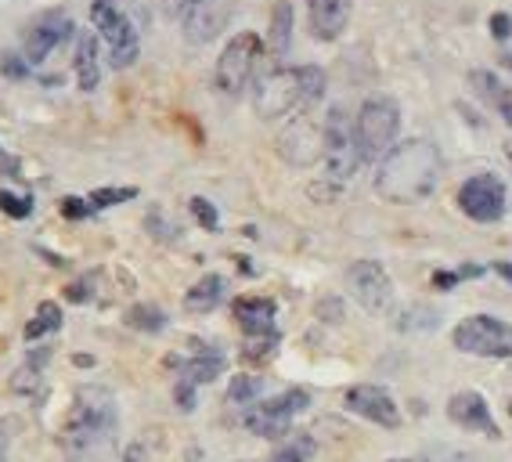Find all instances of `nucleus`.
Returning a JSON list of instances; mask_svg holds the SVG:
<instances>
[{
  "mask_svg": "<svg viewBox=\"0 0 512 462\" xmlns=\"http://www.w3.org/2000/svg\"><path fill=\"white\" fill-rule=\"evenodd\" d=\"M347 289L368 315H386L394 304V282L379 260H354L347 268Z\"/></svg>",
  "mask_w": 512,
  "mask_h": 462,
  "instance_id": "obj_10",
  "label": "nucleus"
},
{
  "mask_svg": "<svg viewBox=\"0 0 512 462\" xmlns=\"http://www.w3.org/2000/svg\"><path fill=\"white\" fill-rule=\"evenodd\" d=\"M0 210L8 213V217H15V221H22V217L33 213V199H19V195H11L0 188Z\"/></svg>",
  "mask_w": 512,
  "mask_h": 462,
  "instance_id": "obj_31",
  "label": "nucleus"
},
{
  "mask_svg": "<svg viewBox=\"0 0 512 462\" xmlns=\"http://www.w3.org/2000/svg\"><path fill=\"white\" fill-rule=\"evenodd\" d=\"M505 203H509V195H505L502 177H494V174H476L458 188V210L476 224L502 221Z\"/></svg>",
  "mask_w": 512,
  "mask_h": 462,
  "instance_id": "obj_11",
  "label": "nucleus"
},
{
  "mask_svg": "<svg viewBox=\"0 0 512 462\" xmlns=\"http://www.w3.org/2000/svg\"><path fill=\"white\" fill-rule=\"evenodd\" d=\"M448 416H451V423H458L462 430H469V434H480V437H487V441H498V437H502V430H498V423H494V416H491V405H487V398L476 394V390L455 394V398L448 401Z\"/></svg>",
  "mask_w": 512,
  "mask_h": 462,
  "instance_id": "obj_15",
  "label": "nucleus"
},
{
  "mask_svg": "<svg viewBox=\"0 0 512 462\" xmlns=\"http://www.w3.org/2000/svg\"><path fill=\"white\" fill-rule=\"evenodd\" d=\"M350 8L354 0H307V22H311V37L321 44H332L347 33Z\"/></svg>",
  "mask_w": 512,
  "mask_h": 462,
  "instance_id": "obj_17",
  "label": "nucleus"
},
{
  "mask_svg": "<svg viewBox=\"0 0 512 462\" xmlns=\"http://www.w3.org/2000/svg\"><path fill=\"white\" fill-rule=\"evenodd\" d=\"M469 87L494 116H502L505 123L512 127V84H505L502 76L491 73V69H473L469 73Z\"/></svg>",
  "mask_w": 512,
  "mask_h": 462,
  "instance_id": "obj_18",
  "label": "nucleus"
},
{
  "mask_svg": "<svg viewBox=\"0 0 512 462\" xmlns=\"http://www.w3.org/2000/svg\"><path fill=\"white\" fill-rule=\"evenodd\" d=\"M311 405V394L307 390H285V394H278V398L271 401H260L256 408H249L246 412V426L253 430L256 437H267V441H278V437L289 434V426H293V419L300 416L303 408Z\"/></svg>",
  "mask_w": 512,
  "mask_h": 462,
  "instance_id": "obj_9",
  "label": "nucleus"
},
{
  "mask_svg": "<svg viewBox=\"0 0 512 462\" xmlns=\"http://www.w3.org/2000/svg\"><path fill=\"white\" fill-rule=\"evenodd\" d=\"M91 22H94L98 40L109 47V62L116 65V69H130V65L138 62V55H141L138 29H134V22H130L112 0H94Z\"/></svg>",
  "mask_w": 512,
  "mask_h": 462,
  "instance_id": "obj_6",
  "label": "nucleus"
},
{
  "mask_svg": "<svg viewBox=\"0 0 512 462\" xmlns=\"http://www.w3.org/2000/svg\"><path fill=\"white\" fill-rule=\"evenodd\" d=\"M47 354L51 351H37L19 372H15V376H11V390H15V394H37L40 390V369H44Z\"/></svg>",
  "mask_w": 512,
  "mask_h": 462,
  "instance_id": "obj_24",
  "label": "nucleus"
},
{
  "mask_svg": "<svg viewBox=\"0 0 512 462\" xmlns=\"http://www.w3.org/2000/svg\"><path fill=\"white\" fill-rule=\"evenodd\" d=\"M127 325L138 333H159V329H166V315L152 304H138L127 311Z\"/></svg>",
  "mask_w": 512,
  "mask_h": 462,
  "instance_id": "obj_26",
  "label": "nucleus"
},
{
  "mask_svg": "<svg viewBox=\"0 0 512 462\" xmlns=\"http://www.w3.org/2000/svg\"><path fill=\"white\" fill-rule=\"evenodd\" d=\"M502 65L505 69H512V55H502Z\"/></svg>",
  "mask_w": 512,
  "mask_h": 462,
  "instance_id": "obj_42",
  "label": "nucleus"
},
{
  "mask_svg": "<svg viewBox=\"0 0 512 462\" xmlns=\"http://www.w3.org/2000/svg\"><path fill=\"white\" fill-rule=\"evenodd\" d=\"M58 329H62V307L47 300V304L37 307V318L26 325V340L33 343V340H40V336H47V333H58Z\"/></svg>",
  "mask_w": 512,
  "mask_h": 462,
  "instance_id": "obj_25",
  "label": "nucleus"
},
{
  "mask_svg": "<svg viewBox=\"0 0 512 462\" xmlns=\"http://www.w3.org/2000/svg\"><path fill=\"white\" fill-rule=\"evenodd\" d=\"M451 343L473 358H512V325L494 315H469L455 325Z\"/></svg>",
  "mask_w": 512,
  "mask_h": 462,
  "instance_id": "obj_7",
  "label": "nucleus"
},
{
  "mask_svg": "<svg viewBox=\"0 0 512 462\" xmlns=\"http://www.w3.org/2000/svg\"><path fill=\"white\" fill-rule=\"evenodd\" d=\"M347 408L354 416L368 419L375 426H386V430H397L401 426V412H397V401L390 398V390L375 387V383H361V387L347 390Z\"/></svg>",
  "mask_w": 512,
  "mask_h": 462,
  "instance_id": "obj_14",
  "label": "nucleus"
},
{
  "mask_svg": "<svg viewBox=\"0 0 512 462\" xmlns=\"http://www.w3.org/2000/svg\"><path fill=\"white\" fill-rule=\"evenodd\" d=\"M260 390H264V379L260 376H235L228 387V401L231 405H249V401L260 398Z\"/></svg>",
  "mask_w": 512,
  "mask_h": 462,
  "instance_id": "obj_28",
  "label": "nucleus"
},
{
  "mask_svg": "<svg viewBox=\"0 0 512 462\" xmlns=\"http://www.w3.org/2000/svg\"><path fill=\"white\" fill-rule=\"evenodd\" d=\"M314 441L311 437H293V441H285L282 448H275L271 462H314Z\"/></svg>",
  "mask_w": 512,
  "mask_h": 462,
  "instance_id": "obj_27",
  "label": "nucleus"
},
{
  "mask_svg": "<svg viewBox=\"0 0 512 462\" xmlns=\"http://www.w3.org/2000/svg\"><path fill=\"white\" fill-rule=\"evenodd\" d=\"M275 311V300H267V296H242V300H235V318L246 329V336H278Z\"/></svg>",
  "mask_w": 512,
  "mask_h": 462,
  "instance_id": "obj_19",
  "label": "nucleus"
},
{
  "mask_svg": "<svg viewBox=\"0 0 512 462\" xmlns=\"http://www.w3.org/2000/svg\"><path fill=\"white\" fill-rule=\"evenodd\" d=\"M224 278L220 275H206V278H199L192 289H188V296H184V307L192 311V315H210L213 307L224 300Z\"/></svg>",
  "mask_w": 512,
  "mask_h": 462,
  "instance_id": "obj_22",
  "label": "nucleus"
},
{
  "mask_svg": "<svg viewBox=\"0 0 512 462\" xmlns=\"http://www.w3.org/2000/svg\"><path fill=\"white\" fill-rule=\"evenodd\" d=\"M278 152H282L285 163L293 167H311L321 159V130L311 120H296L282 130L278 138Z\"/></svg>",
  "mask_w": 512,
  "mask_h": 462,
  "instance_id": "obj_16",
  "label": "nucleus"
},
{
  "mask_svg": "<svg viewBox=\"0 0 512 462\" xmlns=\"http://www.w3.org/2000/svg\"><path fill=\"white\" fill-rule=\"evenodd\" d=\"M123 462H141V444H130V452H127V459Z\"/></svg>",
  "mask_w": 512,
  "mask_h": 462,
  "instance_id": "obj_39",
  "label": "nucleus"
},
{
  "mask_svg": "<svg viewBox=\"0 0 512 462\" xmlns=\"http://www.w3.org/2000/svg\"><path fill=\"white\" fill-rule=\"evenodd\" d=\"M293 4L289 0H278L275 8H271V33H267V47H271V55L282 58L289 55V47H293Z\"/></svg>",
  "mask_w": 512,
  "mask_h": 462,
  "instance_id": "obj_21",
  "label": "nucleus"
},
{
  "mask_svg": "<svg viewBox=\"0 0 512 462\" xmlns=\"http://www.w3.org/2000/svg\"><path fill=\"white\" fill-rule=\"evenodd\" d=\"M224 372V358L217 351H206V354H195L181 365V383L188 387H202V383H213V379Z\"/></svg>",
  "mask_w": 512,
  "mask_h": 462,
  "instance_id": "obj_23",
  "label": "nucleus"
},
{
  "mask_svg": "<svg viewBox=\"0 0 512 462\" xmlns=\"http://www.w3.org/2000/svg\"><path fill=\"white\" fill-rule=\"evenodd\" d=\"M397 134H401V105L386 94H375L368 98L354 116V138L357 152H361V163L365 159H383L390 148H394Z\"/></svg>",
  "mask_w": 512,
  "mask_h": 462,
  "instance_id": "obj_4",
  "label": "nucleus"
},
{
  "mask_svg": "<svg viewBox=\"0 0 512 462\" xmlns=\"http://www.w3.org/2000/svg\"><path fill=\"white\" fill-rule=\"evenodd\" d=\"M408 462H476V459L469 452H455V448H426V452H419Z\"/></svg>",
  "mask_w": 512,
  "mask_h": 462,
  "instance_id": "obj_30",
  "label": "nucleus"
},
{
  "mask_svg": "<svg viewBox=\"0 0 512 462\" xmlns=\"http://www.w3.org/2000/svg\"><path fill=\"white\" fill-rule=\"evenodd\" d=\"M321 159L332 181H347L361 167V152H357L354 120L343 109H332L325 127H321Z\"/></svg>",
  "mask_w": 512,
  "mask_h": 462,
  "instance_id": "obj_8",
  "label": "nucleus"
},
{
  "mask_svg": "<svg viewBox=\"0 0 512 462\" xmlns=\"http://www.w3.org/2000/svg\"><path fill=\"white\" fill-rule=\"evenodd\" d=\"M419 322H426V329H433V325H437V315H422V311H408V315L401 318V329H419Z\"/></svg>",
  "mask_w": 512,
  "mask_h": 462,
  "instance_id": "obj_34",
  "label": "nucleus"
},
{
  "mask_svg": "<svg viewBox=\"0 0 512 462\" xmlns=\"http://www.w3.org/2000/svg\"><path fill=\"white\" fill-rule=\"evenodd\" d=\"M512 15H494V22H491V29H494V37L502 40V37H509L512 33Z\"/></svg>",
  "mask_w": 512,
  "mask_h": 462,
  "instance_id": "obj_35",
  "label": "nucleus"
},
{
  "mask_svg": "<svg viewBox=\"0 0 512 462\" xmlns=\"http://www.w3.org/2000/svg\"><path fill=\"white\" fill-rule=\"evenodd\" d=\"M138 195V188H98V192H91V210L98 213V210H109V206H116V203H130Z\"/></svg>",
  "mask_w": 512,
  "mask_h": 462,
  "instance_id": "obj_29",
  "label": "nucleus"
},
{
  "mask_svg": "<svg viewBox=\"0 0 512 462\" xmlns=\"http://www.w3.org/2000/svg\"><path fill=\"white\" fill-rule=\"evenodd\" d=\"M321 94H325V69H318V65H293V69L278 65L256 80L253 109L260 120L275 123L314 105Z\"/></svg>",
  "mask_w": 512,
  "mask_h": 462,
  "instance_id": "obj_3",
  "label": "nucleus"
},
{
  "mask_svg": "<svg viewBox=\"0 0 512 462\" xmlns=\"http://www.w3.org/2000/svg\"><path fill=\"white\" fill-rule=\"evenodd\" d=\"M260 51H264V40L256 37V33H249V29L238 33V37H231V44L220 51L217 69H213V84H217V91L224 94V98H238V94L253 84Z\"/></svg>",
  "mask_w": 512,
  "mask_h": 462,
  "instance_id": "obj_5",
  "label": "nucleus"
},
{
  "mask_svg": "<svg viewBox=\"0 0 512 462\" xmlns=\"http://www.w3.org/2000/svg\"><path fill=\"white\" fill-rule=\"evenodd\" d=\"M192 213H195V221H199L206 231H217L220 217H217V206H213L210 199H202V195H195V199H192Z\"/></svg>",
  "mask_w": 512,
  "mask_h": 462,
  "instance_id": "obj_32",
  "label": "nucleus"
},
{
  "mask_svg": "<svg viewBox=\"0 0 512 462\" xmlns=\"http://www.w3.org/2000/svg\"><path fill=\"white\" fill-rule=\"evenodd\" d=\"M505 156H509V163H512V138L505 141Z\"/></svg>",
  "mask_w": 512,
  "mask_h": 462,
  "instance_id": "obj_41",
  "label": "nucleus"
},
{
  "mask_svg": "<svg viewBox=\"0 0 512 462\" xmlns=\"http://www.w3.org/2000/svg\"><path fill=\"white\" fill-rule=\"evenodd\" d=\"M73 65H76V84H80V91H94L101 84V40L94 29L76 33Z\"/></svg>",
  "mask_w": 512,
  "mask_h": 462,
  "instance_id": "obj_20",
  "label": "nucleus"
},
{
  "mask_svg": "<svg viewBox=\"0 0 512 462\" xmlns=\"http://www.w3.org/2000/svg\"><path fill=\"white\" fill-rule=\"evenodd\" d=\"M4 69H8V73L15 76V80H19V76L26 73V69H22V62H15V58H4Z\"/></svg>",
  "mask_w": 512,
  "mask_h": 462,
  "instance_id": "obj_38",
  "label": "nucleus"
},
{
  "mask_svg": "<svg viewBox=\"0 0 512 462\" xmlns=\"http://www.w3.org/2000/svg\"><path fill=\"white\" fill-rule=\"evenodd\" d=\"M184 4H188V0H163V8L170 11V15H184Z\"/></svg>",
  "mask_w": 512,
  "mask_h": 462,
  "instance_id": "obj_37",
  "label": "nucleus"
},
{
  "mask_svg": "<svg viewBox=\"0 0 512 462\" xmlns=\"http://www.w3.org/2000/svg\"><path fill=\"white\" fill-rule=\"evenodd\" d=\"M235 0H188L184 4V37L188 44H213L231 19Z\"/></svg>",
  "mask_w": 512,
  "mask_h": 462,
  "instance_id": "obj_13",
  "label": "nucleus"
},
{
  "mask_svg": "<svg viewBox=\"0 0 512 462\" xmlns=\"http://www.w3.org/2000/svg\"><path fill=\"white\" fill-rule=\"evenodd\" d=\"M91 296V282L83 278V282H76V286H69V300H76V304H83Z\"/></svg>",
  "mask_w": 512,
  "mask_h": 462,
  "instance_id": "obj_36",
  "label": "nucleus"
},
{
  "mask_svg": "<svg viewBox=\"0 0 512 462\" xmlns=\"http://www.w3.org/2000/svg\"><path fill=\"white\" fill-rule=\"evenodd\" d=\"M8 459V441H4V437H0V462Z\"/></svg>",
  "mask_w": 512,
  "mask_h": 462,
  "instance_id": "obj_40",
  "label": "nucleus"
},
{
  "mask_svg": "<svg viewBox=\"0 0 512 462\" xmlns=\"http://www.w3.org/2000/svg\"><path fill=\"white\" fill-rule=\"evenodd\" d=\"M73 33H76L73 19H69L65 11H47V15H40V19L22 33V58H26V65H44Z\"/></svg>",
  "mask_w": 512,
  "mask_h": 462,
  "instance_id": "obj_12",
  "label": "nucleus"
},
{
  "mask_svg": "<svg viewBox=\"0 0 512 462\" xmlns=\"http://www.w3.org/2000/svg\"><path fill=\"white\" fill-rule=\"evenodd\" d=\"M509 416H512V405H509Z\"/></svg>",
  "mask_w": 512,
  "mask_h": 462,
  "instance_id": "obj_43",
  "label": "nucleus"
},
{
  "mask_svg": "<svg viewBox=\"0 0 512 462\" xmlns=\"http://www.w3.org/2000/svg\"><path fill=\"white\" fill-rule=\"evenodd\" d=\"M119 408L105 387H80L62 430L65 462H112Z\"/></svg>",
  "mask_w": 512,
  "mask_h": 462,
  "instance_id": "obj_2",
  "label": "nucleus"
},
{
  "mask_svg": "<svg viewBox=\"0 0 512 462\" xmlns=\"http://www.w3.org/2000/svg\"><path fill=\"white\" fill-rule=\"evenodd\" d=\"M440 177H444V156L440 148L426 138L401 141L379 159L375 170V192L386 203L397 206H415L426 203L437 192Z\"/></svg>",
  "mask_w": 512,
  "mask_h": 462,
  "instance_id": "obj_1",
  "label": "nucleus"
},
{
  "mask_svg": "<svg viewBox=\"0 0 512 462\" xmlns=\"http://www.w3.org/2000/svg\"><path fill=\"white\" fill-rule=\"evenodd\" d=\"M62 213L65 217H69V221H83V217H91V203H87V199H73V195H69V199H65L62 203Z\"/></svg>",
  "mask_w": 512,
  "mask_h": 462,
  "instance_id": "obj_33",
  "label": "nucleus"
}]
</instances>
